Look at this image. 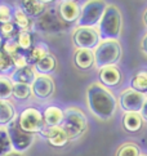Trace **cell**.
Returning a JSON list of instances; mask_svg holds the SVG:
<instances>
[{"label": "cell", "mask_w": 147, "mask_h": 156, "mask_svg": "<svg viewBox=\"0 0 147 156\" xmlns=\"http://www.w3.org/2000/svg\"><path fill=\"white\" fill-rule=\"evenodd\" d=\"M87 106L93 116L99 120H110L117 111V98L111 89L103 87L98 81L92 83L87 88Z\"/></svg>", "instance_id": "cell-1"}, {"label": "cell", "mask_w": 147, "mask_h": 156, "mask_svg": "<svg viewBox=\"0 0 147 156\" xmlns=\"http://www.w3.org/2000/svg\"><path fill=\"white\" fill-rule=\"evenodd\" d=\"M97 30L101 40H119L123 30V14L117 5L107 4Z\"/></svg>", "instance_id": "cell-2"}, {"label": "cell", "mask_w": 147, "mask_h": 156, "mask_svg": "<svg viewBox=\"0 0 147 156\" xmlns=\"http://www.w3.org/2000/svg\"><path fill=\"white\" fill-rule=\"evenodd\" d=\"M62 128L69 136L70 142L80 138L88 129V118L85 112L77 106H69L65 108V119Z\"/></svg>", "instance_id": "cell-3"}, {"label": "cell", "mask_w": 147, "mask_h": 156, "mask_svg": "<svg viewBox=\"0 0 147 156\" xmlns=\"http://www.w3.org/2000/svg\"><path fill=\"white\" fill-rule=\"evenodd\" d=\"M93 52L97 69L117 65L123 55L121 44L119 40H101Z\"/></svg>", "instance_id": "cell-4"}, {"label": "cell", "mask_w": 147, "mask_h": 156, "mask_svg": "<svg viewBox=\"0 0 147 156\" xmlns=\"http://www.w3.org/2000/svg\"><path fill=\"white\" fill-rule=\"evenodd\" d=\"M17 122L22 130L34 136L40 134L47 126L43 118V111L36 106H25L18 112Z\"/></svg>", "instance_id": "cell-5"}, {"label": "cell", "mask_w": 147, "mask_h": 156, "mask_svg": "<svg viewBox=\"0 0 147 156\" xmlns=\"http://www.w3.org/2000/svg\"><path fill=\"white\" fill-rule=\"evenodd\" d=\"M107 3L102 0H89L81 4L77 27H97L106 10Z\"/></svg>", "instance_id": "cell-6"}, {"label": "cell", "mask_w": 147, "mask_h": 156, "mask_svg": "<svg viewBox=\"0 0 147 156\" xmlns=\"http://www.w3.org/2000/svg\"><path fill=\"white\" fill-rule=\"evenodd\" d=\"M70 25L65 23L61 20L57 8H48L41 17L35 20V30L45 32V34H58L67 30Z\"/></svg>", "instance_id": "cell-7"}, {"label": "cell", "mask_w": 147, "mask_h": 156, "mask_svg": "<svg viewBox=\"0 0 147 156\" xmlns=\"http://www.w3.org/2000/svg\"><path fill=\"white\" fill-rule=\"evenodd\" d=\"M72 43L76 49L94 51L101 43L97 27H75L72 31Z\"/></svg>", "instance_id": "cell-8"}, {"label": "cell", "mask_w": 147, "mask_h": 156, "mask_svg": "<svg viewBox=\"0 0 147 156\" xmlns=\"http://www.w3.org/2000/svg\"><path fill=\"white\" fill-rule=\"evenodd\" d=\"M7 130H8L10 143H12L13 151H16V152L23 154L32 146L34 141H35V136L22 130L21 126L18 125V122H17V120L10 122L7 126Z\"/></svg>", "instance_id": "cell-9"}, {"label": "cell", "mask_w": 147, "mask_h": 156, "mask_svg": "<svg viewBox=\"0 0 147 156\" xmlns=\"http://www.w3.org/2000/svg\"><path fill=\"white\" fill-rule=\"evenodd\" d=\"M147 94L139 93L131 87L123 89L117 97V105L124 112H141Z\"/></svg>", "instance_id": "cell-10"}, {"label": "cell", "mask_w": 147, "mask_h": 156, "mask_svg": "<svg viewBox=\"0 0 147 156\" xmlns=\"http://www.w3.org/2000/svg\"><path fill=\"white\" fill-rule=\"evenodd\" d=\"M31 92L32 98L39 102L50 99L56 92V83L53 77L47 75H38L36 79L31 84Z\"/></svg>", "instance_id": "cell-11"}, {"label": "cell", "mask_w": 147, "mask_h": 156, "mask_svg": "<svg viewBox=\"0 0 147 156\" xmlns=\"http://www.w3.org/2000/svg\"><path fill=\"white\" fill-rule=\"evenodd\" d=\"M57 12L59 14L61 20L67 25H76L79 17H80V10H81V5L77 2L74 0H63L59 2L57 7Z\"/></svg>", "instance_id": "cell-12"}, {"label": "cell", "mask_w": 147, "mask_h": 156, "mask_svg": "<svg viewBox=\"0 0 147 156\" xmlns=\"http://www.w3.org/2000/svg\"><path fill=\"white\" fill-rule=\"evenodd\" d=\"M123 80V72L119 69L117 65L114 66H105L98 69V83L106 88H116L120 85Z\"/></svg>", "instance_id": "cell-13"}, {"label": "cell", "mask_w": 147, "mask_h": 156, "mask_svg": "<svg viewBox=\"0 0 147 156\" xmlns=\"http://www.w3.org/2000/svg\"><path fill=\"white\" fill-rule=\"evenodd\" d=\"M39 136H41L44 139H47V142L50 146H53L56 148L65 147L70 142L69 136H67V133L61 125L59 126H45V129Z\"/></svg>", "instance_id": "cell-14"}, {"label": "cell", "mask_w": 147, "mask_h": 156, "mask_svg": "<svg viewBox=\"0 0 147 156\" xmlns=\"http://www.w3.org/2000/svg\"><path fill=\"white\" fill-rule=\"evenodd\" d=\"M48 3L49 2H40V0H22L18 3V7L26 13L27 17L35 21L47 12Z\"/></svg>", "instance_id": "cell-15"}, {"label": "cell", "mask_w": 147, "mask_h": 156, "mask_svg": "<svg viewBox=\"0 0 147 156\" xmlns=\"http://www.w3.org/2000/svg\"><path fill=\"white\" fill-rule=\"evenodd\" d=\"M43 111V118L47 126H59L62 125L65 119V108L59 107L57 105H48L45 106Z\"/></svg>", "instance_id": "cell-16"}, {"label": "cell", "mask_w": 147, "mask_h": 156, "mask_svg": "<svg viewBox=\"0 0 147 156\" xmlns=\"http://www.w3.org/2000/svg\"><path fill=\"white\" fill-rule=\"evenodd\" d=\"M74 65L81 71H88L95 67L94 52L90 49H75L74 53Z\"/></svg>", "instance_id": "cell-17"}, {"label": "cell", "mask_w": 147, "mask_h": 156, "mask_svg": "<svg viewBox=\"0 0 147 156\" xmlns=\"http://www.w3.org/2000/svg\"><path fill=\"white\" fill-rule=\"evenodd\" d=\"M36 76H38L36 71L31 65L23 69H14L12 74L9 75L13 84H26V85H31L34 80L36 79Z\"/></svg>", "instance_id": "cell-18"}, {"label": "cell", "mask_w": 147, "mask_h": 156, "mask_svg": "<svg viewBox=\"0 0 147 156\" xmlns=\"http://www.w3.org/2000/svg\"><path fill=\"white\" fill-rule=\"evenodd\" d=\"M13 23L17 27L18 31H34L35 30V21L31 20L30 17H27L26 13L22 10L18 5L14 7L13 12Z\"/></svg>", "instance_id": "cell-19"}, {"label": "cell", "mask_w": 147, "mask_h": 156, "mask_svg": "<svg viewBox=\"0 0 147 156\" xmlns=\"http://www.w3.org/2000/svg\"><path fill=\"white\" fill-rule=\"evenodd\" d=\"M18 112L12 101H0V126L7 128L10 122L17 120Z\"/></svg>", "instance_id": "cell-20"}, {"label": "cell", "mask_w": 147, "mask_h": 156, "mask_svg": "<svg viewBox=\"0 0 147 156\" xmlns=\"http://www.w3.org/2000/svg\"><path fill=\"white\" fill-rule=\"evenodd\" d=\"M143 118L139 112H124L121 124L123 128L129 133H137L143 126Z\"/></svg>", "instance_id": "cell-21"}, {"label": "cell", "mask_w": 147, "mask_h": 156, "mask_svg": "<svg viewBox=\"0 0 147 156\" xmlns=\"http://www.w3.org/2000/svg\"><path fill=\"white\" fill-rule=\"evenodd\" d=\"M36 74L38 75H47V76H52V74L57 69V59L56 57L49 53L48 55H45L43 59H40L39 62L34 66Z\"/></svg>", "instance_id": "cell-22"}, {"label": "cell", "mask_w": 147, "mask_h": 156, "mask_svg": "<svg viewBox=\"0 0 147 156\" xmlns=\"http://www.w3.org/2000/svg\"><path fill=\"white\" fill-rule=\"evenodd\" d=\"M50 53L49 51V47L45 43L40 41V43H36L34 44L32 49L29 52V54H27V59H29V63L31 66H35L39 61L43 59L45 55H48Z\"/></svg>", "instance_id": "cell-23"}, {"label": "cell", "mask_w": 147, "mask_h": 156, "mask_svg": "<svg viewBox=\"0 0 147 156\" xmlns=\"http://www.w3.org/2000/svg\"><path fill=\"white\" fill-rule=\"evenodd\" d=\"M131 88L139 93L147 94V70L142 69L137 71L131 79Z\"/></svg>", "instance_id": "cell-24"}, {"label": "cell", "mask_w": 147, "mask_h": 156, "mask_svg": "<svg viewBox=\"0 0 147 156\" xmlns=\"http://www.w3.org/2000/svg\"><path fill=\"white\" fill-rule=\"evenodd\" d=\"M12 98L16 99L17 102H26L30 98H32L31 85L26 84H14L13 85V94Z\"/></svg>", "instance_id": "cell-25"}, {"label": "cell", "mask_w": 147, "mask_h": 156, "mask_svg": "<svg viewBox=\"0 0 147 156\" xmlns=\"http://www.w3.org/2000/svg\"><path fill=\"white\" fill-rule=\"evenodd\" d=\"M13 81L7 75H0V101H10L13 94Z\"/></svg>", "instance_id": "cell-26"}, {"label": "cell", "mask_w": 147, "mask_h": 156, "mask_svg": "<svg viewBox=\"0 0 147 156\" xmlns=\"http://www.w3.org/2000/svg\"><path fill=\"white\" fill-rule=\"evenodd\" d=\"M16 41L18 44L20 51L23 52H30L34 47V39H32V32L31 31H20L18 35L16 37Z\"/></svg>", "instance_id": "cell-27"}, {"label": "cell", "mask_w": 147, "mask_h": 156, "mask_svg": "<svg viewBox=\"0 0 147 156\" xmlns=\"http://www.w3.org/2000/svg\"><path fill=\"white\" fill-rule=\"evenodd\" d=\"M12 151H13V147H12V143H10L7 128L0 126V156H7Z\"/></svg>", "instance_id": "cell-28"}, {"label": "cell", "mask_w": 147, "mask_h": 156, "mask_svg": "<svg viewBox=\"0 0 147 156\" xmlns=\"http://www.w3.org/2000/svg\"><path fill=\"white\" fill-rule=\"evenodd\" d=\"M141 155H142L141 147L138 144L132 143V142L121 144L116 152V156H141Z\"/></svg>", "instance_id": "cell-29"}, {"label": "cell", "mask_w": 147, "mask_h": 156, "mask_svg": "<svg viewBox=\"0 0 147 156\" xmlns=\"http://www.w3.org/2000/svg\"><path fill=\"white\" fill-rule=\"evenodd\" d=\"M13 70H14V66L12 62V58L0 49V74L9 76Z\"/></svg>", "instance_id": "cell-30"}, {"label": "cell", "mask_w": 147, "mask_h": 156, "mask_svg": "<svg viewBox=\"0 0 147 156\" xmlns=\"http://www.w3.org/2000/svg\"><path fill=\"white\" fill-rule=\"evenodd\" d=\"M18 30L14 26L13 22H9V23H3L0 25V36H2L4 40H10V39H16L18 35Z\"/></svg>", "instance_id": "cell-31"}, {"label": "cell", "mask_w": 147, "mask_h": 156, "mask_svg": "<svg viewBox=\"0 0 147 156\" xmlns=\"http://www.w3.org/2000/svg\"><path fill=\"white\" fill-rule=\"evenodd\" d=\"M13 12L14 7L7 3H0V25L9 23L13 21Z\"/></svg>", "instance_id": "cell-32"}, {"label": "cell", "mask_w": 147, "mask_h": 156, "mask_svg": "<svg viewBox=\"0 0 147 156\" xmlns=\"http://www.w3.org/2000/svg\"><path fill=\"white\" fill-rule=\"evenodd\" d=\"M2 51L9 55L10 58L14 57L16 54H18L21 51H20V48H18V44H17L16 41V39H10V40H4V44H3V47H2Z\"/></svg>", "instance_id": "cell-33"}, {"label": "cell", "mask_w": 147, "mask_h": 156, "mask_svg": "<svg viewBox=\"0 0 147 156\" xmlns=\"http://www.w3.org/2000/svg\"><path fill=\"white\" fill-rule=\"evenodd\" d=\"M12 62H13L14 69H23L30 65L29 59H27V55L22 52H20L18 54H16L14 57H12Z\"/></svg>", "instance_id": "cell-34"}, {"label": "cell", "mask_w": 147, "mask_h": 156, "mask_svg": "<svg viewBox=\"0 0 147 156\" xmlns=\"http://www.w3.org/2000/svg\"><path fill=\"white\" fill-rule=\"evenodd\" d=\"M141 51L147 55V32L141 39Z\"/></svg>", "instance_id": "cell-35"}, {"label": "cell", "mask_w": 147, "mask_h": 156, "mask_svg": "<svg viewBox=\"0 0 147 156\" xmlns=\"http://www.w3.org/2000/svg\"><path fill=\"white\" fill-rule=\"evenodd\" d=\"M141 115H142V118H143V121L147 122V96H146V99H145V103L142 106V110H141Z\"/></svg>", "instance_id": "cell-36"}, {"label": "cell", "mask_w": 147, "mask_h": 156, "mask_svg": "<svg viewBox=\"0 0 147 156\" xmlns=\"http://www.w3.org/2000/svg\"><path fill=\"white\" fill-rule=\"evenodd\" d=\"M143 23H145V26L147 27V9L145 10V13H143Z\"/></svg>", "instance_id": "cell-37"}, {"label": "cell", "mask_w": 147, "mask_h": 156, "mask_svg": "<svg viewBox=\"0 0 147 156\" xmlns=\"http://www.w3.org/2000/svg\"><path fill=\"white\" fill-rule=\"evenodd\" d=\"M7 156H23L22 154H20V152H16V151H12L10 154H8Z\"/></svg>", "instance_id": "cell-38"}, {"label": "cell", "mask_w": 147, "mask_h": 156, "mask_svg": "<svg viewBox=\"0 0 147 156\" xmlns=\"http://www.w3.org/2000/svg\"><path fill=\"white\" fill-rule=\"evenodd\" d=\"M3 44H4V39L0 36V49H2V47H3Z\"/></svg>", "instance_id": "cell-39"}, {"label": "cell", "mask_w": 147, "mask_h": 156, "mask_svg": "<svg viewBox=\"0 0 147 156\" xmlns=\"http://www.w3.org/2000/svg\"><path fill=\"white\" fill-rule=\"evenodd\" d=\"M141 156H147V155H145V154H142V155H141Z\"/></svg>", "instance_id": "cell-40"}, {"label": "cell", "mask_w": 147, "mask_h": 156, "mask_svg": "<svg viewBox=\"0 0 147 156\" xmlns=\"http://www.w3.org/2000/svg\"><path fill=\"white\" fill-rule=\"evenodd\" d=\"M0 75H2V74H0Z\"/></svg>", "instance_id": "cell-41"}]
</instances>
